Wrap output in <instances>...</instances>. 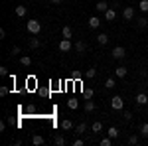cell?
I'll return each instance as SVG.
<instances>
[{
    "instance_id": "obj_1",
    "label": "cell",
    "mask_w": 148,
    "mask_h": 146,
    "mask_svg": "<svg viewBox=\"0 0 148 146\" xmlns=\"http://www.w3.org/2000/svg\"><path fill=\"white\" fill-rule=\"evenodd\" d=\"M26 26H28V32H30V34H34V36H38L40 32H42V24L38 22V20H28Z\"/></svg>"
},
{
    "instance_id": "obj_2",
    "label": "cell",
    "mask_w": 148,
    "mask_h": 146,
    "mask_svg": "<svg viewBox=\"0 0 148 146\" xmlns=\"http://www.w3.org/2000/svg\"><path fill=\"white\" fill-rule=\"evenodd\" d=\"M111 107H113L114 111H123V107H125L123 97H121V95H114L113 99H111Z\"/></svg>"
},
{
    "instance_id": "obj_3",
    "label": "cell",
    "mask_w": 148,
    "mask_h": 146,
    "mask_svg": "<svg viewBox=\"0 0 148 146\" xmlns=\"http://www.w3.org/2000/svg\"><path fill=\"white\" fill-rule=\"evenodd\" d=\"M113 57L114 59H125V56H126V49L123 47V45H116V47H113Z\"/></svg>"
},
{
    "instance_id": "obj_4",
    "label": "cell",
    "mask_w": 148,
    "mask_h": 146,
    "mask_svg": "<svg viewBox=\"0 0 148 146\" xmlns=\"http://www.w3.org/2000/svg\"><path fill=\"white\" fill-rule=\"evenodd\" d=\"M134 14H136V12H134L132 6H125V8H123V18H125V20H134Z\"/></svg>"
},
{
    "instance_id": "obj_5",
    "label": "cell",
    "mask_w": 148,
    "mask_h": 146,
    "mask_svg": "<svg viewBox=\"0 0 148 146\" xmlns=\"http://www.w3.org/2000/svg\"><path fill=\"white\" fill-rule=\"evenodd\" d=\"M71 47H73V44H71V40H67V38H63L59 42V51H69Z\"/></svg>"
},
{
    "instance_id": "obj_6",
    "label": "cell",
    "mask_w": 148,
    "mask_h": 146,
    "mask_svg": "<svg viewBox=\"0 0 148 146\" xmlns=\"http://www.w3.org/2000/svg\"><path fill=\"white\" fill-rule=\"evenodd\" d=\"M109 8H111V6H109V4H107L105 0H99V2L95 4V10H97V12H103V14L109 10Z\"/></svg>"
},
{
    "instance_id": "obj_7",
    "label": "cell",
    "mask_w": 148,
    "mask_h": 146,
    "mask_svg": "<svg viewBox=\"0 0 148 146\" xmlns=\"http://www.w3.org/2000/svg\"><path fill=\"white\" fill-rule=\"evenodd\" d=\"M134 101H136V105H146L148 103V93H138Z\"/></svg>"
},
{
    "instance_id": "obj_8",
    "label": "cell",
    "mask_w": 148,
    "mask_h": 146,
    "mask_svg": "<svg viewBox=\"0 0 148 146\" xmlns=\"http://www.w3.org/2000/svg\"><path fill=\"white\" fill-rule=\"evenodd\" d=\"M99 26H101V20H99L97 16H91V18H89V28H91V30H97Z\"/></svg>"
},
{
    "instance_id": "obj_9",
    "label": "cell",
    "mask_w": 148,
    "mask_h": 146,
    "mask_svg": "<svg viewBox=\"0 0 148 146\" xmlns=\"http://www.w3.org/2000/svg\"><path fill=\"white\" fill-rule=\"evenodd\" d=\"M85 49H87V44H85L83 40L75 42V51H77V53H85Z\"/></svg>"
},
{
    "instance_id": "obj_10",
    "label": "cell",
    "mask_w": 148,
    "mask_h": 146,
    "mask_svg": "<svg viewBox=\"0 0 148 146\" xmlns=\"http://www.w3.org/2000/svg\"><path fill=\"white\" fill-rule=\"evenodd\" d=\"M87 128H89L87 123H79L77 126H75V134H85V132H87Z\"/></svg>"
},
{
    "instance_id": "obj_11",
    "label": "cell",
    "mask_w": 148,
    "mask_h": 146,
    "mask_svg": "<svg viewBox=\"0 0 148 146\" xmlns=\"http://www.w3.org/2000/svg\"><path fill=\"white\" fill-rule=\"evenodd\" d=\"M114 18H116V10H114V8H109V10L105 12V20H109V22H113Z\"/></svg>"
},
{
    "instance_id": "obj_12",
    "label": "cell",
    "mask_w": 148,
    "mask_h": 146,
    "mask_svg": "<svg viewBox=\"0 0 148 146\" xmlns=\"http://www.w3.org/2000/svg\"><path fill=\"white\" fill-rule=\"evenodd\" d=\"M126 71H128V69H126L125 65H119V67L114 69V75H116V77H121V79H123V77H126Z\"/></svg>"
},
{
    "instance_id": "obj_13",
    "label": "cell",
    "mask_w": 148,
    "mask_h": 146,
    "mask_svg": "<svg viewBox=\"0 0 148 146\" xmlns=\"http://www.w3.org/2000/svg\"><path fill=\"white\" fill-rule=\"evenodd\" d=\"M26 14H28V8H26L24 4H20V6H16V16H18V18H24Z\"/></svg>"
},
{
    "instance_id": "obj_14",
    "label": "cell",
    "mask_w": 148,
    "mask_h": 146,
    "mask_svg": "<svg viewBox=\"0 0 148 146\" xmlns=\"http://www.w3.org/2000/svg\"><path fill=\"white\" fill-rule=\"evenodd\" d=\"M61 38H67V40L73 38V30H71V26H65V28L61 30Z\"/></svg>"
},
{
    "instance_id": "obj_15",
    "label": "cell",
    "mask_w": 148,
    "mask_h": 146,
    "mask_svg": "<svg viewBox=\"0 0 148 146\" xmlns=\"http://www.w3.org/2000/svg\"><path fill=\"white\" fill-rule=\"evenodd\" d=\"M109 40H111V38H109L107 34H99V36H97V44H99V45H107V44H109Z\"/></svg>"
},
{
    "instance_id": "obj_16",
    "label": "cell",
    "mask_w": 148,
    "mask_h": 146,
    "mask_svg": "<svg viewBox=\"0 0 148 146\" xmlns=\"http://www.w3.org/2000/svg\"><path fill=\"white\" fill-rule=\"evenodd\" d=\"M83 109H85V112H93L95 111V103H93L91 99H87V101L83 103Z\"/></svg>"
},
{
    "instance_id": "obj_17",
    "label": "cell",
    "mask_w": 148,
    "mask_h": 146,
    "mask_svg": "<svg viewBox=\"0 0 148 146\" xmlns=\"http://www.w3.org/2000/svg\"><path fill=\"white\" fill-rule=\"evenodd\" d=\"M91 132H93V134H99V132H103V123H99V121H97V123H93V124H91Z\"/></svg>"
},
{
    "instance_id": "obj_18",
    "label": "cell",
    "mask_w": 148,
    "mask_h": 146,
    "mask_svg": "<svg viewBox=\"0 0 148 146\" xmlns=\"http://www.w3.org/2000/svg\"><path fill=\"white\" fill-rule=\"evenodd\" d=\"M61 128H63V130H73V123H71L69 119H63V121H61Z\"/></svg>"
},
{
    "instance_id": "obj_19",
    "label": "cell",
    "mask_w": 148,
    "mask_h": 146,
    "mask_svg": "<svg viewBox=\"0 0 148 146\" xmlns=\"http://www.w3.org/2000/svg\"><path fill=\"white\" fill-rule=\"evenodd\" d=\"M107 134L111 136V138H119V128H116V126H109V130H107Z\"/></svg>"
},
{
    "instance_id": "obj_20",
    "label": "cell",
    "mask_w": 148,
    "mask_h": 146,
    "mask_svg": "<svg viewBox=\"0 0 148 146\" xmlns=\"http://www.w3.org/2000/svg\"><path fill=\"white\" fill-rule=\"evenodd\" d=\"M44 142H46V140H44V136H40V134L32 136V144H36V146H42Z\"/></svg>"
},
{
    "instance_id": "obj_21",
    "label": "cell",
    "mask_w": 148,
    "mask_h": 146,
    "mask_svg": "<svg viewBox=\"0 0 148 146\" xmlns=\"http://www.w3.org/2000/svg\"><path fill=\"white\" fill-rule=\"evenodd\" d=\"M20 63L26 65V67H30V65H32V57H30V56H22V57H20Z\"/></svg>"
},
{
    "instance_id": "obj_22",
    "label": "cell",
    "mask_w": 148,
    "mask_h": 146,
    "mask_svg": "<svg viewBox=\"0 0 148 146\" xmlns=\"http://www.w3.org/2000/svg\"><path fill=\"white\" fill-rule=\"evenodd\" d=\"M83 75H85L87 79H93L95 75H97V69H95V67H89L87 71H85V73H83Z\"/></svg>"
},
{
    "instance_id": "obj_23",
    "label": "cell",
    "mask_w": 148,
    "mask_h": 146,
    "mask_svg": "<svg viewBox=\"0 0 148 146\" xmlns=\"http://www.w3.org/2000/svg\"><path fill=\"white\" fill-rule=\"evenodd\" d=\"M40 45H42V42H40L38 38H30V47H32V49H38Z\"/></svg>"
},
{
    "instance_id": "obj_24",
    "label": "cell",
    "mask_w": 148,
    "mask_h": 146,
    "mask_svg": "<svg viewBox=\"0 0 148 146\" xmlns=\"http://www.w3.org/2000/svg\"><path fill=\"white\" fill-rule=\"evenodd\" d=\"M126 144H130V146L138 144V136H136V134H130L128 138H126Z\"/></svg>"
},
{
    "instance_id": "obj_25",
    "label": "cell",
    "mask_w": 148,
    "mask_h": 146,
    "mask_svg": "<svg viewBox=\"0 0 148 146\" xmlns=\"http://www.w3.org/2000/svg\"><path fill=\"white\" fill-rule=\"evenodd\" d=\"M138 10L140 12H148V0H140V2H138Z\"/></svg>"
},
{
    "instance_id": "obj_26",
    "label": "cell",
    "mask_w": 148,
    "mask_h": 146,
    "mask_svg": "<svg viewBox=\"0 0 148 146\" xmlns=\"http://www.w3.org/2000/svg\"><path fill=\"white\" fill-rule=\"evenodd\" d=\"M83 95H85V99H93L95 91H93V89H89V87H85V89H83Z\"/></svg>"
},
{
    "instance_id": "obj_27",
    "label": "cell",
    "mask_w": 148,
    "mask_h": 146,
    "mask_svg": "<svg viewBox=\"0 0 148 146\" xmlns=\"http://www.w3.org/2000/svg\"><path fill=\"white\" fill-rule=\"evenodd\" d=\"M67 107H69V109H77V107H79V101H77V99H69Z\"/></svg>"
},
{
    "instance_id": "obj_28",
    "label": "cell",
    "mask_w": 148,
    "mask_h": 146,
    "mask_svg": "<svg viewBox=\"0 0 148 146\" xmlns=\"http://www.w3.org/2000/svg\"><path fill=\"white\" fill-rule=\"evenodd\" d=\"M140 136H148V123H142V126H140Z\"/></svg>"
},
{
    "instance_id": "obj_29",
    "label": "cell",
    "mask_w": 148,
    "mask_h": 146,
    "mask_svg": "<svg viewBox=\"0 0 148 146\" xmlns=\"http://www.w3.org/2000/svg\"><path fill=\"white\" fill-rule=\"evenodd\" d=\"M53 142H56L57 146H63V144H65V138L59 134V136H56V138H53Z\"/></svg>"
},
{
    "instance_id": "obj_30",
    "label": "cell",
    "mask_w": 148,
    "mask_h": 146,
    "mask_svg": "<svg viewBox=\"0 0 148 146\" xmlns=\"http://www.w3.org/2000/svg\"><path fill=\"white\" fill-rule=\"evenodd\" d=\"M111 144H113V138L107 134V138H103V140H101V146H111Z\"/></svg>"
},
{
    "instance_id": "obj_31",
    "label": "cell",
    "mask_w": 148,
    "mask_h": 146,
    "mask_svg": "<svg viewBox=\"0 0 148 146\" xmlns=\"http://www.w3.org/2000/svg\"><path fill=\"white\" fill-rule=\"evenodd\" d=\"M105 87H107V89H113V87H114V79L109 77L107 81H105Z\"/></svg>"
},
{
    "instance_id": "obj_32",
    "label": "cell",
    "mask_w": 148,
    "mask_h": 146,
    "mask_svg": "<svg viewBox=\"0 0 148 146\" xmlns=\"http://www.w3.org/2000/svg\"><path fill=\"white\" fill-rule=\"evenodd\" d=\"M146 26H148L146 18H138V28H146Z\"/></svg>"
},
{
    "instance_id": "obj_33",
    "label": "cell",
    "mask_w": 148,
    "mask_h": 146,
    "mask_svg": "<svg viewBox=\"0 0 148 146\" xmlns=\"http://www.w3.org/2000/svg\"><path fill=\"white\" fill-rule=\"evenodd\" d=\"M8 93H10V89H8V87H4V85L0 87V97H6Z\"/></svg>"
},
{
    "instance_id": "obj_34",
    "label": "cell",
    "mask_w": 148,
    "mask_h": 146,
    "mask_svg": "<svg viewBox=\"0 0 148 146\" xmlns=\"http://www.w3.org/2000/svg\"><path fill=\"white\" fill-rule=\"evenodd\" d=\"M20 51H22V49H20L18 45H14V47H12V49H10V53H12V56H18Z\"/></svg>"
},
{
    "instance_id": "obj_35",
    "label": "cell",
    "mask_w": 148,
    "mask_h": 146,
    "mask_svg": "<svg viewBox=\"0 0 148 146\" xmlns=\"http://www.w3.org/2000/svg\"><path fill=\"white\" fill-rule=\"evenodd\" d=\"M123 117H125V121H126V123H130V121H132V112H128V111H126L125 114H123Z\"/></svg>"
},
{
    "instance_id": "obj_36",
    "label": "cell",
    "mask_w": 148,
    "mask_h": 146,
    "mask_svg": "<svg viewBox=\"0 0 148 146\" xmlns=\"http://www.w3.org/2000/svg\"><path fill=\"white\" fill-rule=\"evenodd\" d=\"M71 77H73V79H81V71H77V69H75V71L71 73Z\"/></svg>"
},
{
    "instance_id": "obj_37",
    "label": "cell",
    "mask_w": 148,
    "mask_h": 146,
    "mask_svg": "<svg viewBox=\"0 0 148 146\" xmlns=\"http://www.w3.org/2000/svg\"><path fill=\"white\" fill-rule=\"evenodd\" d=\"M83 144H85V142H83L81 138H75V140H73V146H83Z\"/></svg>"
},
{
    "instance_id": "obj_38",
    "label": "cell",
    "mask_w": 148,
    "mask_h": 146,
    "mask_svg": "<svg viewBox=\"0 0 148 146\" xmlns=\"http://www.w3.org/2000/svg\"><path fill=\"white\" fill-rule=\"evenodd\" d=\"M0 75H2V77H6V75H8V69L4 67V65H2V67H0Z\"/></svg>"
},
{
    "instance_id": "obj_39",
    "label": "cell",
    "mask_w": 148,
    "mask_h": 146,
    "mask_svg": "<svg viewBox=\"0 0 148 146\" xmlns=\"http://www.w3.org/2000/svg\"><path fill=\"white\" fill-rule=\"evenodd\" d=\"M49 2H51V4H59L61 0H49Z\"/></svg>"
}]
</instances>
